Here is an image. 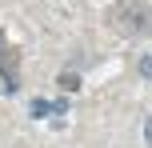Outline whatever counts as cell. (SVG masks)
<instances>
[{
    "instance_id": "1",
    "label": "cell",
    "mask_w": 152,
    "mask_h": 148,
    "mask_svg": "<svg viewBox=\"0 0 152 148\" xmlns=\"http://www.w3.org/2000/svg\"><path fill=\"white\" fill-rule=\"evenodd\" d=\"M48 112H52V104H48V100H32V116H36V120H44Z\"/></svg>"
},
{
    "instance_id": "2",
    "label": "cell",
    "mask_w": 152,
    "mask_h": 148,
    "mask_svg": "<svg viewBox=\"0 0 152 148\" xmlns=\"http://www.w3.org/2000/svg\"><path fill=\"white\" fill-rule=\"evenodd\" d=\"M140 76L152 80V56H144V60H140Z\"/></svg>"
},
{
    "instance_id": "3",
    "label": "cell",
    "mask_w": 152,
    "mask_h": 148,
    "mask_svg": "<svg viewBox=\"0 0 152 148\" xmlns=\"http://www.w3.org/2000/svg\"><path fill=\"white\" fill-rule=\"evenodd\" d=\"M144 140H148V144H152V116H148V120H144Z\"/></svg>"
}]
</instances>
